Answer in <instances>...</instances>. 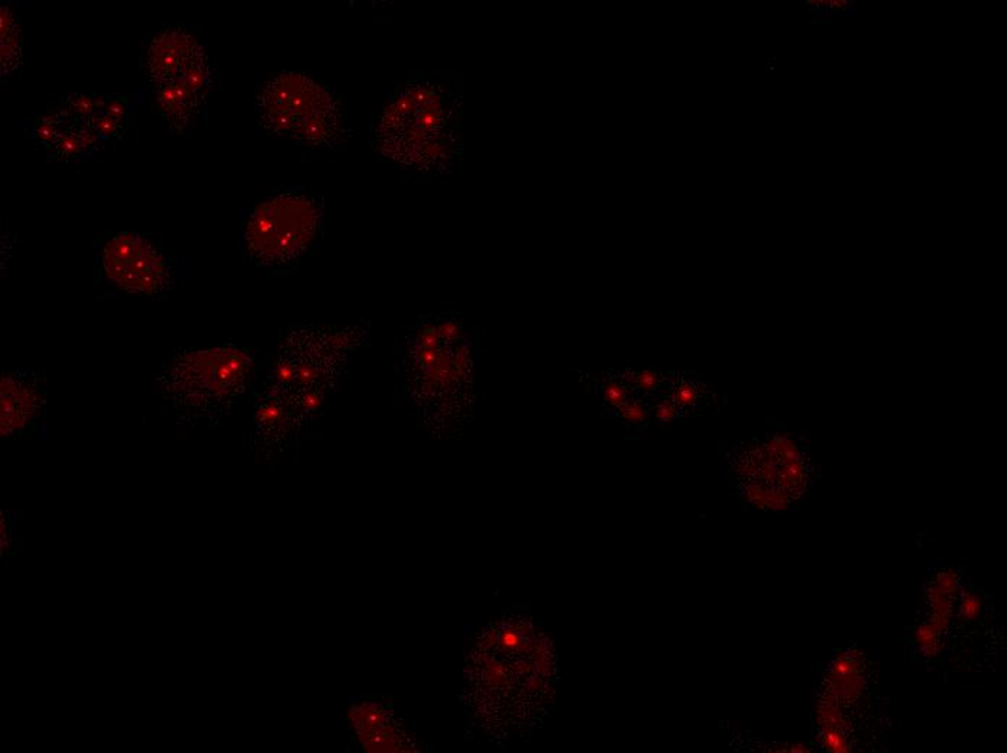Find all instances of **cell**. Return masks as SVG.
<instances>
[{
  "label": "cell",
  "mask_w": 1007,
  "mask_h": 753,
  "mask_svg": "<svg viewBox=\"0 0 1007 753\" xmlns=\"http://www.w3.org/2000/svg\"><path fill=\"white\" fill-rule=\"evenodd\" d=\"M204 47L183 27H168L155 34L147 51V72L154 86L181 78Z\"/></svg>",
  "instance_id": "cell-7"
},
{
  "label": "cell",
  "mask_w": 1007,
  "mask_h": 753,
  "mask_svg": "<svg viewBox=\"0 0 1007 753\" xmlns=\"http://www.w3.org/2000/svg\"><path fill=\"white\" fill-rule=\"evenodd\" d=\"M679 411H681V408L677 406V404L675 402H673V400H662V402H658L656 404V408H654V413H656V417L658 419V421H662V422L673 421V419L677 417V414H679Z\"/></svg>",
  "instance_id": "cell-16"
},
{
  "label": "cell",
  "mask_w": 1007,
  "mask_h": 753,
  "mask_svg": "<svg viewBox=\"0 0 1007 753\" xmlns=\"http://www.w3.org/2000/svg\"><path fill=\"white\" fill-rule=\"evenodd\" d=\"M107 280L131 296H157L167 289L169 272L163 254L143 235L117 234L103 247Z\"/></svg>",
  "instance_id": "cell-5"
},
{
  "label": "cell",
  "mask_w": 1007,
  "mask_h": 753,
  "mask_svg": "<svg viewBox=\"0 0 1007 753\" xmlns=\"http://www.w3.org/2000/svg\"><path fill=\"white\" fill-rule=\"evenodd\" d=\"M619 411L621 417L629 422L630 425H642V423L646 422L647 409L637 399L627 400Z\"/></svg>",
  "instance_id": "cell-12"
},
{
  "label": "cell",
  "mask_w": 1007,
  "mask_h": 753,
  "mask_svg": "<svg viewBox=\"0 0 1007 753\" xmlns=\"http://www.w3.org/2000/svg\"><path fill=\"white\" fill-rule=\"evenodd\" d=\"M623 380L627 381V383H630V384H634L635 373H633L632 370L624 371Z\"/></svg>",
  "instance_id": "cell-18"
},
{
  "label": "cell",
  "mask_w": 1007,
  "mask_h": 753,
  "mask_svg": "<svg viewBox=\"0 0 1007 753\" xmlns=\"http://www.w3.org/2000/svg\"><path fill=\"white\" fill-rule=\"evenodd\" d=\"M0 63L2 75L11 74L22 60V7L19 2H7L0 8Z\"/></svg>",
  "instance_id": "cell-10"
},
{
  "label": "cell",
  "mask_w": 1007,
  "mask_h": 753,
  "mask_svg": "<svg viewBox=\"0 0 1007 753\" xmlns=\"http://www.w3.org/2000/svg\"><path fill=\"white\" fill-rule=\"evenodd\" d=\"M831 21L832 19L821 17H812L809 19V23H811V25H827V23H831Z\"/></svg>",
  "instance_id": "cell-17"
},
{
  "label": "cell",
  "mask_w": 1007,
  "mask_h": 753,
  "mask_svg": "<svg viewBox=\"0 0 1007 753\" xmlns=\"http://www.w3.org/2000/svg\"><path fill=\"white\" fill-rule=\"evenodd\" d=\"M802 9L813 13V17L830 16L831 18L842 19L854 16L858 7L851 0H802Z\"/></svg>",
  "instance_id": "cell-11"
},
{
  "label": "cell",
  "mask_w": 1007,
  "mask_h": 753,
  "mask_svg": "<svg viewBox=\"0 0 1007 753\" xmlns=\"http://www.w3.org/2000/svg\"><path fill=\"white\" fill-rule=\"evenodd\" d=\"M252 370V358L238 347L187 352L159 375L158 392L178 412L209 416L241 398Z\"/></svg>",
  "instance_id": "cell-4"
},
{
  "label": "cell",
  "mask_w": 1007,
  "mask_h": 753,
  "mask_svg": "<svg viewBox=\"0 0 1007 753\" xmlns=\"http://www.w3.org/2000/svg\"><path fill=\"white\" fill-rule=\"evenodd\" d=\"M59 112L64 116V128L53 147L46 151V157L68 164H79L83 159L94 157V154L106 145L105 141L89 126L70 121L63 112Z\"/></svg>",
  "instance_id": "cell-9"
},
{
  "label": "cell",
  "mask_w": 1007,
  "mask_h": 753,
  "mask_svg": "<svg viewBox=\"0 0 1007 753\" xmlns=\"http://www.w3.org/2000/svg\"><path fill=\"white\" fill-rule=\"evenodd\" d=\"M155 94L166 138L185 134L195 113L204 106L180 80L155 86Z\"/></svg>",
  "instance_id": "cell-8"
},
{
  "label": "cell",
  "mask_w": 1007,
  "mask_h": 753,
  "mask_svg": "<svg viewBox=\"0 0 1007 753\" xmlns=\"http://www.w3.org/2000/svg\"><path fill=\"white\" fill-rule=\"evenodd\" d=\"M458 101L437 75H417L385 94L374 112L373 148L411 176L448 168L458 149Z\"/></svg>",
  "instance_id": "cell-1"
},
{
  "label": "cell",
  "mask_w": 1007,
  "mask_h": 753,
  "mask_svg": "<svg viewBox=\"0 0 1007 753\" xmlns=\"http://www.w3.org/2000/svg\"><path fill=\"white\" fill-rule=\"evenodd\" d=\"M604 399L611 409H620L629 400L627 389L619 381H610L604 388Z\"/></svg>",
  "instance_id": "cell-14"
},
{
  "label": "cell",
  "mask_w": 1007,
  "mask_h": 753,
  "mask_svg": "<svg viewBox=\"0 0 1007 753\" xmlns=\"http://www.w3.org/2000/svg\"><path fill=\"white\" fill-rule=\"evenodd\" d=\"M0 388L2 435H15L40 416L46 400L44 380L31 373H12L3 376Z\"/></svg>",
  "instance_id": "cell-6"
},
{
  "label": "cell",
  "mask_w": 1007,
  "mask_h": 753,
  "mask_svg": "<svg viewBox=\"0 0 1007 753\" xmlns=\"http://www.w3.org/2000/svg\"><path fill=\"white\" fill-rule=\"evenodd\" d=\"M257 130L298 147L335 151L350 141L341 94L310 73L280 72L258 84Z\"/></svg>",
  "instance_id": "cell-2"
},
{
  "label": "cell",
  "mask_w": 1007,
  "mask_h": 753,
  "mask_svg": "<svg viewBox=\"0 0 1007 753\" xmlns=\"http://www.w3.org/2000/svg\"><path fill=\"white\" fill-rule=\"evenodd\" d=\"M696 399H698V389H696L694 383H689V381H682L675 389V392L672 393L673 402L679 408L694 406Z\"/></svg>",
  "instance_id": "cell-13"
},
{
  "label": "cell",
  "mask_w": 1007,
  "mask_h": 753,
  "mask_svg": "<svg viewBox=\"0 0 1007 753\" xmlns=\"http://www.w3.org/2000/svg\"><path fill=\"white\" fill-rule=\"evenodd\" d=\"M661 384V379L658 375L651 370H644L642 373L635 374L634 385L642 392L651 393L654 392Z\"/></svg>",
  "instance_id": "cell-15"
},
{
  "label": "cell",
  "mask_w": 1007,
  "mask_h": 753,
  "mask_svg": "<svg viewBox=\"0 0 1007 753\" xmlns=\"http://www.w3.org/2000/svg\"><path fill=\"white\" fill-rule=\"evenodd\" d=\"M323 216L324 200L316 188H276L239 214L238 252L263 267L298 260L316 243Z\"/></svg>",
  "instance_id": "cell-3"
}]
</instances>
